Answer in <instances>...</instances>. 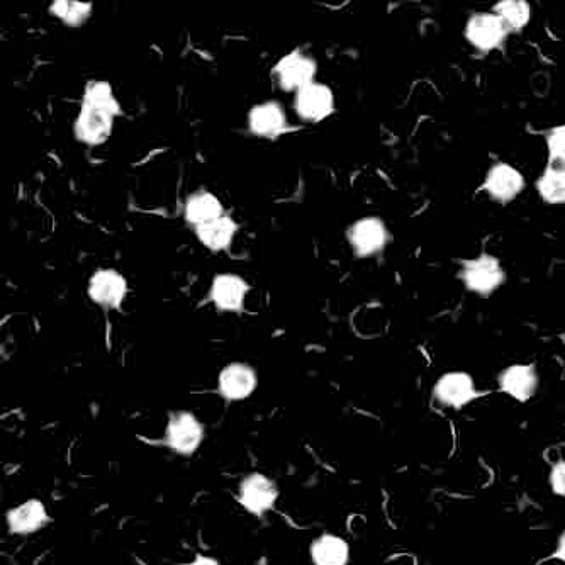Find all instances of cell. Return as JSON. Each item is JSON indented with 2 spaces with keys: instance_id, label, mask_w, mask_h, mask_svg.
Returning <instances> with one entry per match:
<instances>
[{
  "instance_id": "52a82bcc",
  "label": "cell",
  "mask_w": 565,
  "mask_h": 565,
  "mask_svg": "<svg viewBox=\"0 0 565 565\" xmlns=\"http://www.w3.org/2000/svg\"><path fill=\"white\" fill-rule=\"evenodd\" d=\"M523 187H525L523 175L508 163L494 165L484 180V189L487 194L501 202L513 201L523 191Z\"/></svg>"
},
{
  "instance_id": "d4e9b609",
  "label": "cell",
  "mask_w": 565,
  "mask_h": 565,
  "mask_svg": "<svg viewBox=\"0 0 565 565\" xmlns=\"http://www.w3.org/2000/svg\"><path fill=\"white\" fill-rule=\"evenodd\" d=\"M550 487L557 496L565 498V460H560L550 470Z\"/></svg>"
},
{
  "instance_id": "8fae6325",
  "label": "cell",
  "mask_w": 565,
  "mask_h": 565,
  "mask_svg": "<svg viewBox=\"0 0 565 565\" xmlns=\"http://www.w3.org/2000/svg\"><path fill=\"white\" fill-rule=\"evenodd\" d=\"M297 111L311 121L326 118L333 111V94L325 85H306L297 94Z\"/></svg>"
},
{
  "instance_id": "7c38bea8",
  "label": "cell",
  "mask_w": 565,
  "mask_h": 565,
  "mask_svg": "<svg viewBox=\"0 0 565 565\" xmlns=\"http://www.w3.org/2000/svg\"><path fill=\"white\" fill-rule=\"evenodd\" d=\"M314 70H316V67H314V63L309 58H304L299 53L289 55L277 67L280 85L287 90H301L306 85L311 84Z\"/></svg>"
},
{
  "instance_id": "5bb4252c",
  "label": "cell",
  "mask_w": 565,
  "mask_h": 565,
  "mask_svg": "<svg viewBox=\"0 0 565 565\" xmlns=\"http://www.w3.org/2000/svg\"><path fill=\"white\" fill-rule=\"evenodd\" d=\"M89 291L90 296L96 303L102 304V306H118L123 299L126 286H124L121 275L112 272V270H104V272L94 275V279L90 282Z\"/></svg>"
},
{
  "instance_id": "7402d4cb",
  "label": "cell",
  "mask_w": 565,
  "mask_h": 565,
  "mask_svg": "<svg viewBox=\"0 0 565 565\" xmlns=\"http://www.w3.org/2000/svg\"><path fill=\"white\" fill-rule=\"evenodd\" d=\"M87 104L109 112V114L118 111L111 89L106 84H96L87 92Z\"/></svg>"
},
{
  "instance_id": "4316f807",
  "label": "cell",
  "mask_w": 565,
  "mask_h": 565,
  "mask_svg": "<svg viewBox=\"0 0 565 565\" xmlns=\"http://www.w3.org/2000/svg\"><path fill=\"white\" fill-rule=\"evenodd\" d=\"M555 555H557V559L565 562V532L562 533V535H560L559 537V542H557V549H555Z\"/></svg>"
},
{
  "instance_id": "5b68a950",
  "label": "cell",
  "mask_w": 565,
  "mask_h": 565,
  "mask_svg": "<svg viewBox=\"0 0 565 565\" xmlns=\"http://www.w3.org/2000/svg\"><path fill=\"white\" fill-rule=\"evenodd\" d=\"M508 33L510 31L504 26L501 17L491 12H481L470 17L465 28V36L470 45L481 51L496 50L506 40Z\"/></svg>"
},
{
  "instance_id": "ffe728a7",
  "label": "cell",
  "mask_w": 565,
  "mask_h": 565,
  "mask_svg": "<svg viewBox=\"0 0 565 565\" xmlns=\"http://www.w3.org/2000/svg\"><path fill=\"white\" fill-rule=\"evenodd\" d=\"M185 214L191 223L201 226V224L221 218V204L211 194H197L187 202Z\"/></svg>"
},
{
  "instance_id": "8992f818",
  "label": "cell",
  "mask_w": 565,
  "mask_h": 565,
  "mask_svg": "<svg viewBox=\"0 0 565 565\" xmlns=\"http://www.w3.org/2000/svg\"><path fill=\"white\" fill-rule=\"evenodd\" d=\"M499 387L510 398L526 403L538 389L537 369L533 365H511L499 374Z\"/></svg>"
},
{
  "instance_id": "4fadbf2b",
  "label": "cell",
  "mask_w": 565,
  "mask_h": 565,
  "mask_svg": "<svg viewBox=\"0 0 565 565\" xmlns=\"http://www.w3.org/2000/svg\"><path fill=\"white\" fill-rule=\"evenodd\" d=\"M311 559L314 565H347L350 560V547L343 538L336 535H323L311 545Z\"/></svg>"
},
{
  "instance_id": "cb8c5ba5",
  "label": "cell",
  "mask_w": 565,
  "mask_h": 565,
  "mask_svg": "<svg viewBox=\"0 0 565 565\" xmlns=\"http://www.w3.org/2000/svg\"><path fill=\"white\" fill-rule=\"evenodd\" d=\"M550 160L565 165V124L552 129L547 138Z\"/></svg>"
},
{
  "instance_id": "ba28073f",
  "label": "cell",
  "mask_w": 565,
  "mask_h": 565,
  "mask_svg": "<svg viewBox=\"0 0 565 565\" xmlns=\"http://www.w3.org/2000/svg\"><path fill=\"white\" fill-rule=\"evenodd\" d=\"M257 387L255 370L248 365L231 364L219 374V392L228 401L247 399Z\"/></svg>"
},
{
  "instance_id": "9a60e30c",
  "label": "cell",
  "mask_w": 565,
  "mask_h": 565,
  "mask_svg": "<svg viewBox=\"0 0 565 565\" xmlns=\"http://www.w3.org/2000/svg\"><path fill=\"white\" fill-rule=\"evenodd\" d=\"M111 129V114L85 102L79 119V135L82 140L97 143L109 135Z\"/></svg>"
},
{
  "instance_id": "d6986e66",
  "label": "cell",
  "mask_w": 565,
  "mask_h": 565,
  "mask_svg": "<svg viewBox=\"0 0 565 565\" xmlns=\"http://www.w3.org/2000/svg\"><path fill=\"white\" fill-rule=\"evenodd\" d=\"M494 14H498L508 31H520L525 28L532 11L525 0H503L494 6Z\"/></svg>"
},
{
  "instance_id": "e0dca14e",
  "label": "cell",
  "mask_w": 565,
  "mask_h": 565,
  "mask_svg": "<svg viewBox=\"0 0 565 565\" xmlns=\"http://www.w3.org/2000/svg\"><path fill=\"white\" fill-rule=\"evenodd\" d=\"M235 230V223L228 218L214 219V221L197 226V233H199L202 243L209 248H214V250L228 247L231 238L235 235Z\"/></svg>"
},
{
  "instance_id": "484cf974",
  "label": "cell",
  "mask_w": 565,
  "mask_h": 565,
  "mask_svg": "<svg viewBox=\"0 0 565 565\" xmlns=\"http://www.w3.org/2000/svg\"><path fill=\"white\" fill-rule=\"evenodd\" d=\"M184 565H221L218 560L213 559V557H206V555H197L196 559H192L191 562H185Z\"/></svg>"
},
{
  "instance_id": "30bf717a",
  "label": "cell",
  "mask_w": 565,
  "mask_h": 565,
  "mask_svg": "<svg viewBox=\"0 0 565 565\" xmlns=\"http://www.w3.org/2000/svg\"><path fill=\"white\" fill-rule=\"evenodd\" d=\"M350 241H352L355 252L362 257H367V255L379 252L386 245L387 231L379 219L365 218L353 224Z\"/></svg>"
},
{
  "instance_id": "ac0fdd59",
  "label": "cell",
  "mask_w": 565,
  "mask_h": 565,
  "mask_svg": "<svg viewBox=\"0 0 565 565\" xmlns=\"http://www.w3.org/2000/svg\"><path fill=\"white\" fill-rule=\"evenodd\" d=\"M250 124L258 135H277L284 128V114L277 104H263L253 109L250 114Z\"/></svg>"
},
{
  "instance_id": "277c9868",
  "label": "cell",
  "mask_w": 565,
  "mask_h": 565,
  "mask_svg": "<svg viewBox=\"0 0 565 565\" xmlns=\"http://www.w3.org/2000/svg\"><path fill=\"white\" fill-rule=\"evenodd\" d=\"M433 396L445 408L462 409L481 394L476 382L465 372H447L438 379L433 387Z\"/></svg>"
},
{
  "instance_id": "3957f363",
  "label": "cell",
  "mask_w": 565,
  "mask_h": 565,
  "mask_svg": "<svg viewBox=\"0 0 565 565\" xmlns=\"http://www.w3.org/2000/svg\"><path fill=\"white\" fill-rule=\"evenodd\" d=\"M279 499V489L275 482L263 474H250L241 481L238 501L241 506L255 516H263L274 508Z\"/></svg>"
},
{
  "instance_id": "9c48e42d",
  "label": "cell",
  "mask_w": 565,
  "mask_h": 565,
  "mask_svg": "<svg viewBox=\"0 0 565 565\" xmlns=\"http://www.w3.org/2000/svg\"><path fill=\"white\" fill-rule=\"evenodd\" d=\"M50 521L45 504L38 499H29L7 513V526L16 535L38 532Z\"/></svg>"
},
{
  "instance_id": "44dd1931",
  "label": "cell",
  "mask_w": 565,
  "mask_h": 565,
  "mask_svg": "<svg viewBox=\"0 0 565 565\" xmlns=\"http://www.w3.org/2000/svg\"><path fill=\"white\" fill-rule=\"evenodd\" d=\"M538 192L549 204H565V170L549 168L538 179Z\"/></svg>"
},
{
  "instance_id": "7a4b0ae2",
  "label": "cell",
  "mask_w": 565,
  "mask_h": 565,
  "mask_svg": "<svg viewBox=\"0 0 565 565\" xmlns=\"http://www.w3.org/2000/svg\"><path fill=\"white\" fill-rule=\"evenodd\" d=\"M460 277L469 291L487 296L503 284L504 270L498 258L481 255L464 263Z\"/></svg>"
},
{
  "instance_id": "2e32d148",
  "label": "cell",
  "mask_w": 565,
  "mask_h": 565,
  "mask_svg": "<svg viewBox=\"0 0 565 565\" xmlns=\"http://www.w3.org/2000/svg\"><path fill=\"white\" fill-rule=\"evenodd\" d=\"M243 296H245V284L235 275H221L214 280V303L218 304L219 308L235 311L240 308Z\"/></svg>"
},
{
  "instance_id": "6da1fadb",
  "label": "cell",
  "mask_w": 565,
  "mask_h": 565,
  "mask_svg": "<svg viewBox=\"0 0 565 565\" xmlns=\"http://www.w3.org/2000/svg\"><path fill=\"white\" fill-rule=\"evenodd\" d=\"M204 440V426L196 416L180 411L168 418L165 442L179 455H192Z\"/></svg>"
},
{
  "instance_id": "603a6c76",
  "label": "cell",
  "mask_w": 565,
  "mask_h": 565,
  "mask_svg": "<svg viewBox=\"0 0 565 565\" xmlns=\"http://www.w3.org/2000/svg\"><path fill=\"white\" fill-rule=\"evenodd\" d=\"M53 11L56 16L62 17L63 21L75 24L84 21L90 14L89 4H79V2H56L53 4Z\"/></svg>"
}]
</instances>
